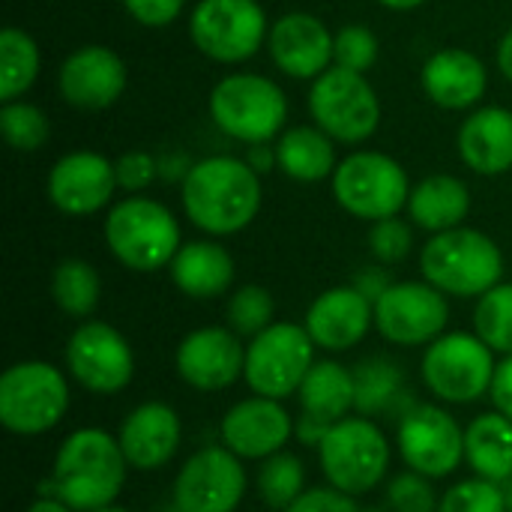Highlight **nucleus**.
I'll return each mask as SVG.
<instances>
[{
    "instance_id": "42",
    "label": "nucleus",
    "mask_w": 512,
    "mask_h": 512,
    "mask_svg": "<svg viewBox=\"0 0 512 512\" xmlns=\"http://www.w3.org/2000/svg\"><path fill=\"white\" fill-rule=\"evenodd\" d=\"M114 168H117V183H120V189L129 192V195H141V192L156 180V174H159V162H156L150 153H144V150H129V153H123V156L114 162Z\"/></svg>"
},
{
    "instance_id": "32",
    "label": "nucleus",
    "mask_w": 512,
    "mask_h": 512,
    "mask_svg": "<svg viewBox=\"0 0 512 512\" xmlns=\"http://www.w3.org/2000/svg\"><path fill=\"white\" fill-rule=\"evenodd\" d=\"M102 297V279L96 267L84 258H63L51 273V300L54 306L78 321H87Z\"/></svg>"
},
{
    "instance_id": "43",
    "label": "nucleus",
    "mask_w": 512,
    "mask_h": 512,
    "mask_svg": "<svg viewBox=\"0 0 512 512\" xmlns=\"http://www.w3.org/2000/svg\"><path fill=\"white\" fill-rule=\"evenodd\" d=\"M285 512H363L357 507V498L333 489L330 483L327 486H315V489H306L291 507Z\"/></svg>"
},
{
    "instance_id": "33",
    "label": "nucleus",
    "mask_w": 512,
    "mask_h": 512,
    "mask_svg": "<svg viewBox=\"0 0 512 512\" xmlns=\"http://www.w3.org/2000/svg\"><path fill=\"white\" fill-rule=\"evenodd\" d=\"M39 45L21 27H3L0 33V99H21L39 78Z\"/></svg>"
},
{
    "instance_id": "17",
    "label": "nucleus",
    "mask_w": 512,
    "mask_h": 512,
    "mask_svg": "<svg viewBox=\"0 0 512 512\" xmlns=\"http://www.w3.org/2000/svg\"><path fill=\"white\" fill-rule=\"evenodd\" d=\"M174 369L186 387L198 393H219L243 378L246 345L231 327H198L180 339Z\"/></svg>"
},
{
    "instance_id": "40",
    "label": "nucleus",
    "mask_w": 512,
    "mask_h": 512,
    "mask_svg": "<svg viewBox=\"0 0 512 512\" xmlns=\"http://www.w3.org/2000/svg\"><path fill=\"white\" fill-rule=\"evenodd\" d=\"M435 480L417 474V471H402L387 483V510L393 512H438V492L432 486Z\"/></svg>"
},
{
    "instance_id": "9",
    "label": "nucleus",
    "mask_w": 512,
    "mask_h": 512,
    "mask_svg": "<svg viewBox=\"0 0 512 512\" xmlns=\"http://www.w3.org/2000/svg\"><path fill=\"white\" fill-rule=\"evenodd\" d=\"M498 372L495 351L477 333H444L426 345L420 360V378L426 390L444 405H474L492 393Z\"/></svg>"
},
{
    "instance_id": "26",
    "label": "nucleus",
    "mask_w": 512,
    "mask_h": 512,
    "mask_svg": "<svg viewBox=\"0 0 512 512\" xmlns=\"http://www.w3.org/2000/svg\"><path fill=\"white\" fill-rule=\"evenodd\" d=\"M168 273L180 294L192 300H216L234 285L237 264L219 240H192L177 249Z\"/></svg>"
},
{
    "instance_id": "16",
    "label": "nucleus",
    "mask_w": 512,
    "mask_h": 512,
    "mask_svg": "<svg viewBox=\"0 0 512 512\" xmlns=\"http://www.w3.org/2000/svg\"><path fill=\"white\" fill-rule=\"evenodd\" d=\"M249 489L243 459L225 444L201 447L174 477L171 504L177 512H237Z\"/></svg>"
},
{
    "instance_id": "35",
    "label": "nucleus",
    "mask_w": 512,
    "mask_h": 512,
    "mask_svg": "<svg viewBox=\"0 0 512 512\" xmlns=\"http://www.w3.org/2000/svg\"><path fill=\"white\" fill-rule=\"evenodd\" d=\"M474 333L501 357L512 354V282H498L492 291L477 297Z\"/></svg>"
},
{
    "instance_id": "19",
    "label": "nucleus",
    "mask_w": 512,
    "mask_h": 512,
    "mask_svg": "<svg viewBox=\"0 0 512 512\" xmlns=\"http://www.w3.org/2000/svg\"><path fill=\"white\" fill-rule=\"evenodd\" d=\"M219 438L243 462H264L288 447L294 438V417L279 399L252 393L222 414Z\"/></svg>"
},
{
    "instance_id": "49",
    "label": "nucleus",
    "mask_w": 512,
    "mask_h": 512,
    "mask_svg": "<svg viewBox=\"0 0 512 512\" xmlns=\"http://www.w3.org/2000/svg\"><path fill=\"white\" fill-rule=\"evenodd\" d=\"M498 69L504 72L507 81H512V27L498 42Z\"/></svg>"
},
{
    "instance_id": "24",
    "label": "nucleus",
    "mask_w": 512,
    "mask_h": 512,
    "mask_svg": "<svg viewBox=\"0 0 512 512\" xmlns=\"http://www.w3.org/2000/svg\"><path fill=\"white\" fill-rule=\"evenodd\" d=\"M420 87L444 111L477 108L489 87L486 63L468 48H441L420 69Z\"/></svg>"
},
{
    "instance_id": "2",
    "label": "nucleus",
    "mask_w": 512,
    "mask_h": 512,
    "mask_svg": "<svg viewBox=\"0 0 512 512\" xmlns=\"http://www.w3.org/2000/svg\"><path fill=\"white\" fill-rule=\"evenodd\" d=\"M126 474L129 462L117 435L84 426L57 447L51 477L39 486V495H54L75 512L105 510L120 498Z\"/></svg>"
},
{
    "instance_id": "8",
    "label": "nucleus",
    "mask_w": 512,
    "mask_h": 512,
    "mask_svg": "<svg viewBox=\"0 0 512 512\" xmlns=\"http://www.w3.org/2000/svg\"><path fill=\"white\" fill-rule=\"evenodd\" d=\"M330 186L336 204L363 222L399 216L408 207L414 189L402 162L381 150H357L345 156L336 165Z\"/></svg>"
},
{
    "instance_id": "37",
    "label": "nucleus",
    "mask_w": 512,
    "mask_h": 512,
    "mask_svg": "<svg viewBox=\"0 0 512 512\" xmlns=\"http://www.w3.org/2000/svg\"><path fill=\"white\" fill-rule=\"evenodd\" d=\"M273 315H276L273 294L261 285H240L228 297L225 318L240 339H255L258 333H264L273 324Z\"/></svg>"
},
{
    "instance_id": "14",
    "label": "nucleus",
    "mask_w": 512,
    "mask_h": 512,
    "mask_svg": "<svg viewBox=\"0 0 512 512\" xmlns=\"http://www.w3.org/2000/svg\"><path fill=\"white\" fill-rule=\"evenodd\" d=\"M450 300L435 285L393 282L375 300V330L399 348H426L447 333Z\"/></svg>"
},
{
    "instance_id": "10",
    "label": "nucleus",
    "mask_w": 512,
    "mask_h": 512,
    "mask_svg": "<svg viewBox=\"0 0 512 512\" xmlns=\"http://www.w3.org/2000/svg\"><path fill=\"white\" fill-rule=\"evenodd\" d=\"M309 114L336 144H363L381 126V99L363 72L330 66L312 81Z\"/></svg>"
},
{
    "instance_id": "18",
    "label": "nucleus",
    "mask_w": 512,
    "mask_h": 512,
    "mask_svg": "<svg viewBox=\"0 0 512 512\" xmlns=\"http://www.w3.org/2000/svg\"><path fill=\"white\" fill-rule=\"evenodd\" d=\"M117 183V168L108 156L96 150H72L60 156L45 180L48 201L54 210L72 219H84L111 204Z\"/></svg>"
},
{
    "instance_id": "1",
    "label": "nucleus",
    "mask_w": 512,
    "mask_h": 512,
    "mask_svg": "<svg viewBox=\"0 0 512 512\" xmlns=\"http://www.w3.org/2000/svg\"><path fill=\"white\" fill-rule=\"evenodd\" d=\"M180 204L198 231L210 237L240 234L261 213V174L246 159L207 156L186 168L180 183Z\"/></svg>"
},
{
    "instance_id": "3",
    "label": "nucleus",
    "mask_w": 512,
    "mask_h": 512,
    "mask_svg": "<svg viewBox=\"0 0 512 512\" xmlns=\"http://www.w3.org/2000/svg\"><path fill=\"white\" fill-rule=\"evenodd\" d=\"M105 246L132 273L171 267L183 246L177 216L156 198L126 195L105 216Z\"/></svg>"
},
{
    "instance_id": "36",
    "label": "nucleus",
    "mask_w": 512,
    "mask_h": 512,
    "mask_svg": "<svg viewBox=\"0 0 512 512\" xmlns=\"http://www.w3.org/2000/svg\"><path fill=\"white\" fill-rule=\"evenodd\" d=\"M0 132L12 150L36 153L48 141L51 123L39 105L24 102V99H12V102H3V108H0Z\"/></svg>"
},
{
    "instance_id": "27",
    "label": "nucleus",
    "mask_w": 512,
    "mask_h": 512,
    "mask_svg": "<svg viewBox=\"0 0 512 512\" xmlns=\"http://www.w3.org/2000/svg\"><path fill=\"white\" fill-rule=\"evenodd\" d=\"M471 213V189L453 174L423 177L408 198V216L417 228L429 234L462 228Z\"/></svg>"
},
{
    "instance_id": "12",
    "label": "nucleus",
    "mask_w": 512,
    "mask_h": 512,
    "mask_svg": "<svg viewBox=\"0 0 512 512\" xmlns=\"http://www.w3.org/2000/svg\"><path fill=\"white\" fill-rule=\"evenodd\" d=\"M192 45L213 63H243L270 36L267 12L258 0H198L189 15Z\"/></svg>"
},
{
    "instance_id": "4",
    "label": "nucleus",
    "mask_w": 512,
    "mask_h": 512,
    "mask_svg": "<svg viewBox=\"0 0 512 512\" xmlns=\"http://www.w3.org/2000/svg\"><path fill=\"white\" fill-rule=\"evenodd\" d=\"M420 273L447 297H483L504 282V252L489 234L462 225L426 240Z\"/></svg>"
},
{
    "instance_id": "50",
    "label": "nucleus",
    "mask_w": 512,
    "mask_h": 512,
    "mask_svg": "<svg viewBox=\"0 0 512 512\" xmlns=\"http://www.w3.org/2000/svg\"><path fill=\"white\" fill-rule=\"evenodd\" d=\"M27 512H75L69 504H63L60 498H54V495H39L30 507H27Z\"/></svg>"
},
{
    "instance_id": "41",
    "label": "nucleus",
    "mask_w": 512,
    "mask_h": 512,
    "mask_svg": "<svg viewBox=\"0 0 512 512\" xmlns=\"http://www.w3.org/2000/svg\"><path fill=\"white\" fill-rule=\"evenodd\" d=\"M414 246V234H411V225L399 216H390V219H381V222H372V231H369V252L378 264L384 267H393V264H402L408 258Z\"/></svg>"
},
{
    "instance_id": "44",
    "label": "nucleus",
    "mask_w": 512,
    "mask_h": 512,
    "mask_svg": "<svg viewBox=\"0 0 512 512\" xmlns=\"http://www.w3.org/2000/svg\"><path fill=\"white\" fill-rule=\"evenodd\" d=\"M126 12L141 24V27H168L180 18L186 9V0H123Z\"/></svg>"
},
{
    "instance_id": "5",
    "label": "nucleus",
    "mask_w": 512,
    "mask_h": 512,
    "mask_svg": "<svg viewBox=\"0 0 512 512\" xmlns=\"http://www.w3.org/2000/svg\"><path fill=\"white\" fill-rule=\"evenodd\" d=\"M69 405V372L45 360H21L0 375V426L9 435H48L66 420Z\"/></svg>"
},
{
    "instance_id": "11",
    "label": "nucleus",
    "mask_w": 512,
    "mask_h": 512,
    "mask_svg": "<svg viewBox=\"0 0 512 512\" xmlns=\"http://www.w3.org/2000/svg\"><path fill=\"white\" fill-rule=\"evenodd\" d=\"M315 366V342L303 324L273 321L246 345L243 381L255 396L279 399L297 396L303 378Z\"/></svg>"
},
{
    "instance_id": "51",
    "label": "nucleus",
    "mask_w": 512,
    "mask_h": 512,
    "mask_svg": "<svg viewBox=\"0 0 512 512\" xmlns=\"http://www.w3.org/2000/svg\"><path fill=\"white\" fill-rule=\"evenodd\" d=\"M384 9H393V12H414L420 6H426L429 0H378Z\"/></svg>"
},
{
    "instance_id": "46",
    "label": "nucleus",
    "mask_w": 512,
    "mask_h": 512,
    "mask_svg": "<svg viewBox=\"0 0 512 512\" xmlns=\"http://www.w3.org/2000/svg\"><path fill=\"white\" fill-rule=\"evenodd\" d=\"M330 429H333L330 423L315 420V417H309V414H300V417L294 420V438H297L303 447H315V450H318Z\"/></svg>"
},
{
    "instance_id": "34",
    "label": "nucleus",
    "mask_w": 512,
    "mask_h": 512,
    "mask_svg": "<svg viewBox=\"0 0 512 512\" xmlns=\"http://www.w3.org/2000/svg\"><path fill=\"white\" fill-rule=\"evenodd\" d=\"M255 489L261 504L270 510L285 512L303 492H306V465L300 456L282 450L261 462V471L255 477Z\"/></svg>"
},
{
    "instance_id": "23",
    "label": "nucleus",
    "mask_w": 512,
    "mask_h": 512,
    "mask_svg": "<svg viewBox=\"0 0 512 512\" xmlns=\"http://www.w3.org/2000/svg\"><path fill=\"white\" fill-rule=\"evenodd\" d=\"M117 441L132 471H162L183 441L180 414L168 402H141L120 423Z\"/></svg>"
},
{
    "instance_id": "54",
    "label": "nucleus",
    "mask_w": 512,
    "mask_h": 512,
    "mask_svg": "<svg viewBox=\"0 0 512 512\" xmlns=\"http://www.w3.org/2000/svg\"><path fill=\"white\" fill-rule=\"evenodd\" d=\"M363 512H393V510H384V507H369V510Z\"/></svg>"
},
{
    "instance_id": "47",
    "label": "nucleus",
    "mask_w": 512,
    "mask_h": 512,
    "mask_svg": "<svg viewBox=\"0 0 512 512\" xmlns=\"http://www.w3.org/2000/svg\"><path fill=\"white\" fill-rule=\"evenodd\" d=\"M351 285H357L372 303L393 285L390 279H387V273H384V264H375V267H366L363 273H357V279L351 282Z\"/></svg>"
},
{
    "instance_id": "28",
    "label": "nucleus",
    "mask_w": 512,
    "mask_h": 512,
    "mask_svg": "<svg viewBox=\"0 0 512 512\" xmlns=\"http://www.w3.org/2000/svg\"><path fill=\"white\" fill-rule=\"evenodd\" d=\"M300 414H309L324 423H339L357 411V381L354 369L339 360H315L309 375L297 390Z\"/></svg>"
},
{
    "instance_id": "22",
    "label": "nucleus",
    "mask_w": 512,
    "mask_h": 512,
    "mask_svg": "<svg viewBox=\"0 0 512 512\" xmlns=\"http://www.w3.org/2000/svg\"><path fill=\"white\" fill-rule=\"evenodd\" d=\"M303 327L309 330L315 348L345 354L375 327V303L357 285H336L309 303Z\"/></svg>"
},
{
    "instance_id": "52",
    "label": "nucleus",
    "mask_w": 512,
    "mask_h": 512,
    "mask_svg": "<svg viewBox=\"0 0 512 512\" xmlns=\"http://www.w3.org/2000/svg\"><path fill=\"white\" fill-rule=\"evenodd\" d=\"M501 489H504V501H507V507H510L512 512V477L507 483H501Z\"/></svg>"
},
{
    "instance_id": "6",
    "label": "nucleus",
    "mask_w": 512,
    "mask_h": 512,
    "mask_svg": "<svg viewBox=\"0 0 512 512\" xmlns=\"http://www.w3.org/2000/svg\"><path fill=\"white\" fill-rule=\"evenodd\" d=\"M210 117L234 141H276L288 123L285 90L258 72H231L210 90Z\"/></svg>"
},
{
    "instance_id": "29",
    "label": "nucleus",
    "mask_w": 512,
    "mask_h": 512,
    "mask_svg": "<svg viewBox=\"0 0 512 512\" xmlns=\"http://www.w3.org/2000/svg\"><path fill=\"white\" fill-rule=\"evenodd\" d=\"M273 144L276 168L297 183H321L339 165L336 141L321 126H288Z\"/></svg>"
},
{
    "instance_id": "53",
    "label": "nucleus",
    "mask_w": 512,
    "mask_h": 512,
    "mask_svg": "<svg viewBox=\"0 0 512 512\" xmlns=\"http://www.w3.org/2000/svg\"><path fill=\"white\" fill-rule=\"evenodd\" d=\"M96 512H132V510H126V507H117V504H111V507H105V510H96Z\"/></svg>"
},
{
    "instance_id": "30",
    "label": "nucleus",
    "mask_w": 512,
    "mask_h": 512,
    "mask_svg": "<svg viewBox=\"0 0 512 512\" xmlns=\"http://www.w3.org/2000/svg\"><path fill=\"white\" fill-rule=\"evenodd\" d=\"M465 462L474 477L507 483L512 477V420L501 411L474 417L465 429Z\"/></svg>"
},
{
    "instance_id": "15",
    "label": "nucleus",
    "mask_w": 512,
    "mask_h": 512,
    "mask_svg": "<svg viewBox=\"0 0 512 512\" xmlns=\"http://www.w3.org/2000/svg\"><path fill=\"white\" fill-rule=\"evenodd\" d=\"M396 450L405 468L429 480H447L465 462V429L441 405H411L399 417Z\"/></svg>"
},
{
    "instance_id": "20",
    "label": "nucleus",
    "mask_w": 512,
    "mask_h": 512,
    "mask_svg": "<svg viewBox=\"0 0 512 512\" xmlns=\"http://www.w3.org/2000/svg\"><path fill=\"white\" fill-rule=\"evenodd\" d=\"M57 90L72 108L105 111L126 90V63L108 45H81L60 63Z\"/></svg>"
},
{
    "instance_id": "31",
    "label": "nucleus",
    "mask_w": 512,
    "mask_h": 512,
    "mask_svg": "<svg viewBox=\"0 0 512 512\" xmlns=\"http://www.w3.org/2000/svg\"><path fill=\"white\" fill-rule=\"evenodd\" d=\"M357 381V414L378 417L384 411H396L405 396V372L390 357H366L354 366Z\"/></svg>"
},
{
    "instance_id": "45",
    "label": "nucleus",
    "mask_w": 512,
    "mask_h": 512,
    "mask_svg": "<svg viewBox=\"0 0 512 512\" xmlns=\"http://www.w3.org/2000/svg\"><path fill=\"white\" fill-rule=\"evenodd\" d=\"M495 411H501L504 417L512 420V354L498 363L495 381H492V393H489Z\"/></svg>"
},
{
    "instance_id": "38",
    "label": "nucleus",
    "mask_w": 512,
    "mask_h": 512,
    "mask_svg": "<svg viewBox=\"0 0 512 512\" xmlns=\"http://www.w3.org/2000/svg\"><path fill=\"white\" fill-rule=\"evenodd\" d=\"M381 42L366 24H345L336 30L333 42V66L351 69V72H369L378 63Z\"/></svg>"
},
{
    "instance_id": "21",
    "label": "nucleus",
    "mask_w": 512,
    "mask_h": 512,
    "mask_svg": "<svg viewBox=\"0 0 512 512\" xmlns=\"http://www.w3.org/2000/svg\"><path fill=\"white\" fill-rule=\"evenodd\" d=\"M336 33L312 12H288L270 24L267 48L273 66L297 81H315L333 66Z\"/></svg>"
},
{
    "instance_id": "13",
    "label": "nucleus",
    "mask_w": 512,
    "mask_h": 512,
    "mask_svg": "<svg viewBox=\"0 0 512 512\" xmlns=\"http://www.w3.org/2000/svg\"><path fill=\"white\" fill-rule=\"evenodd\" d=\"M63 360L69 378L93 396H117L135 378V351L129 339L105 321L87 318L78 324L66 342Z\"/></svg>"
},
{
    "instance_id": "25",
    "label": "nucleus",
    "mask_w": 512,
    "mask_h": 512,
    "mask_svg": "<svg viewBox=\"0 0 512 512\" xmlns=\"http://www.w3.org/2000/svg\"><path fill=\"white\" fill-rule=\"evenodd\" d=\"M462 162L480 177H498L512 168V111L504 105L474 108L456 138Z\"/></svg>"
},
{
    "instance_id": "48",
    "label": "nucleus",
    "mask_w": 512,
    "mask_h": 512,
    "mask_svg": "<svg viewBox=\"0 0 512 512\" xmlns=\"http://www.w3.org/2000/svg\"><path fill=\"white\" fill-rule=\"evenodd\" d=\"M258 174H267L270 168H276V144L264 141V144H249L246 156H243Z\"/></svg>"
},
{
    "instance_id": "39",
    "label": "nucleus",
    "mask_w": 512,
    "mask_h": 512,
    "mask_svg": "<svg viewBox=\"0 0 512 512\" xmlns=\"http://www.w3.org/2000/svg\"><path fill=\"white\" fill-rule=\"evenodd\" d=\"M438 512H510L504 489L483 477L462 480L441 495Z\"/></svg>"
},
{
    "instance_id": "7",
    "label": "nucleus",
    "mask_w": 512,
    "mask_h": 512,
    "mask_svg": "<svg viewBox=\"0 0 512 512\" xmlns=\"http://www.w3.org/2000/svg\"><path fill=\"white\" fill-rule=\"evenodd\" d=\"M393 447L384 429L363 414H351L327 432L318 447V465L327 483L351 498L375 492L390 474Z\"/></svg>"
}]
</instances>
